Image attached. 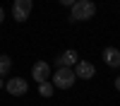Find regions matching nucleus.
<instances>
[{
    "instance_id": "obj_1",
    "label": "nucleus",
    "mask_w": 120,
    "mask_h": 106,
    "mask_svg": "<svg viewBox=\"0 0 120 106\" xmlns=\"http://www.w3.org/2000/svg\"><path fill=\"white\" fill-rule=\"evenodd\" d=\"M94 15H96V5L91 0H77L70 12V22H84V19H91Z\"/></svg>"
},
{
    "instance_id": "obj_2",
    "label": "nucleus",
    "mask_w": 120,
    "mask_h": 106,
    "mask_svg": "<svg viewBox=\"0 0 120 106\" xmlns=\"http://www.w3.org/2000/svg\"><path fill=\"white\" fill-rule=\"evenodd\" d=\"M75 82H77V77H75L72 67H58L55 75H53V84L58 87V89H70Z\"/></svg>"
},
{
    "instance_id": "obj_3",
    "label": "nucleus",
    "mask_w": 120,
    "mask_h": 106,
    "mask_svg": "<svg viewBox=\"0 0 120 106\" xmlns=\"http://www.w3.org/2000/svg\"><path fill=\"white\" fill-rule=\"evenodd\" d=\"M31 10H34V3L31 0H15V5H12V17H15V22H26L29 15H31Z\"/></svg>"
},
{
    "instance_id": "obj_4",
    "label": "nucleus",
    "mask_w": 120,
    "mask_h": 106,
    "mask_svg": "<svg viewBox=\"0 0 120 106\" xmlns=\"http://www.w3.org/2000/svg\"><path fill=\"white\" fill-rule=\"evenodd\" d=\"M5 89L12 94V96H24L26 89H29V84H26L24 77H12L10 82H5Z\"/></svg>"
},
{
    "instance_id": "obj_5",
    "label": "nucleus",
    "mask_w": 120,
    "mask_h": 106,
    "mask_svg": "<svg viewBox=\"0 0 120 106\" xmlns=\"http://www.w3.org/2000/svg\"><path fill=\"white\" fill-rule=\"evenodd\" d=\"M31 77L41 84V82H48V77H51V65H48L46 60H38V63H34V67H31Z\"/></svg>"
},
{
    "instance_id": "obj_6",
    "label": "nucleus",
    "mask_w": 120,
    "mask_h": 106,
    "mask_svg": "<svg viewBox=\"0 0 120 106\" xmlns=\"http://www.w3.org/2000/svg\"><path fill=\"white\" fill-rule=\"evenodd\" d=\"M94 75H96V67L89 60H79L75 65V77H79V80H91Z\"/></svg>"
},
{
    "instance_id": "obj_7",
    "label": "nucleus",
    "mask_w": 120,
    "mask_h": 106,
    "mask_svg": "<svg viewBox=\"0 0 120 106\" xmlns=\"http://www.w3.org/2000/svg\"><path fill=\"white\" fill-rule=\"evenodd\" d=\"M77 63H79V53L75 51V48H70V51L60 53V55H58V60H55L58 67H70V65H77Z\"/></svg>"
},
{
    "instance_id": "obj_8",
    "label": "nucleus",
    "mask_w": 120,
    "mask_h": 106,
    "mask_svg": "<svg viewBox=\"0 0 120 106\" xmlns=\"http://www.w3.org/2000/svg\"><path fill=\"white\" fill-rule=\"evenodd\" d=\"M103 63L108 65V67H120V51H118V48H111V46H108V48H103Z\"/></svg>"
},
{
    "instance_id": "obj_9",
    "label": "nucleus",
    "mask_w": 120,
    "mask_h": 106,
    "mask_svg": "<svg viewBox=\"0 0 120 106\" xmlns=\"http://www.w3.org/2000/svg\"><path fill=\"white\" fill-rule=\"evenodd\" d=\"M10 67H12V60H10V55H0V77H5L10 72Z\"/></svg>"
},
{
    "instance_id": "obj_10",
    "label": "nucleus",
    "mask_w": 120,
    "mask_h": 106,
    "mask_svg": "<svg viewBox=\"0 0 120 106\" xmlns=\"http://www.w3.org/2000/svg\"><path fill=\"white\" fill-rule=\"evenodd\" d=\"M38 94H41V96H53V84L41 82V84H38Z\"/></svg>"
},
{
    "instance_id": "obj_11",
    "label": "nucleus",
    "mask_w": 120,
    "mask_h": 106,
    "mask_svg": "<svg viewBox=\"0 0 120 106\" xmlns=\"http://www.w3.org/2000/svg\"><path fill=\"white\" fill-rule=\"evenodd\" d=\"M77 3V0H60V5H65V7H72Z\"/></svg>"
},
{
    "instance_id": "obj_12",
    "label": "nucleus",
    "mask_w": 120,
    "mask_h": 106,
    "mask_svg": "<svg viewBox=\"0 0 120 106\" xmlns=\"http://www.w3.org/2000/svg\"><path fill=\"white\" fill-rule=\"evenodd\" d=\"M3 19H5V10L0 7V24H3Z\"/></svg>"
},
{
    "instance_id": "obj_13",
    "label": "nucleus",
    "mask_w": 120,
    "mask_h": 106,
    "mask_svg": "<svg viewBox=\"0 0 120 106\" xmlns=\"http://www.w3.org/2000/svg\"><path fill=\"white\" fill-rule=\"evenodd\" d=\"M113 84H115V89H118V92H120V77H118V80H115V82H113Z\"/></svg>"
},
{
    "instance_id": "obj_14",
    "label": "nucleus",
    "mask_w": 120,
    "mask_h": 106,
    "mask_svg": "<svg viewBox=\"0 0 120 106\" xmlns=\"http://www.w3.org/2000/svg\"><path fill=\"white\" fill-rule=\"evenodd\" d=\"M3 87H5V82H3V80H0V89H3Z\"/></svg>"
}]
</instances>
